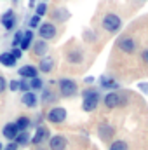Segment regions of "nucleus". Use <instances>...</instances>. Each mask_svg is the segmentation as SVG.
<instances>
[{
    "label": "nucleus",
    "instance_id": "obj_1",
    "mask_svg": "<svg viewBox=\"0 0 148 150\" xmlns=\"http://www.w3.org/2000/svg\"><path fill=\"white\" fill-rule=\"evenodd\" d=\"M122 25H124V21H122L120 14H117V12H113V11L105 12L103 18H101V28H103V32L108 33V35L118 33V32L122 30Z\"/></svg>",
    "mask_w": 148,
    "mask_h": 150
},
{
    "label": "nucleus",
    "instance_id": "obj_2",
    "mask_svg": "<svg viewBox=\"0 0 148 150\" xmlns=\"http://www.w3.org/2000/svg\"><path fill=\"white\" fill-rule=\"evenodd\" d=\"M101 101V94L96 87H87L82 91V110L84 112H94Z\"/></svg>",
    "mask_w": 148,
    "mask_h": 150
},
{
    "label": "nucleus",
    "instance_id": "obj_3",
    "mask_svg": "<svg viewBox=\"0 0 148 150\" xmlns=\"http://www.w3.org/2000/svg\"><path fill=\"white\" fill-rule=\"evenodd\" d=\"M115 47L122 52V54H134L138 51V40L131 35H120L115 42Z\"/></svg>",
    "mask_w": 148,
    "mask_h": 150
},
{
    "label": "nucleus",
    "instance_id": "obj_4",
    "mask_svg": "<svg viewBox=\"0 0 148 150\" xmlns=\"http://www.w3.org/2000/svg\"><path fill=\"white\" fill-rule=\"evenodd\" d=\"M58 87H59V94L63 98H73L78 93V84L73 79H59L58 80Z\"/></svg>",
    "mask_w": 148,
    "mask_h": 150
},
{
    "label": "nucleus",
    "instance_id": "obj_5",
    "mask_svg": "<svg viewBox=\"0 0 148 150\" xmlns=\"http://www.w3.org/2000/svg\"><path fill=\"white\" fill-rule=\"evenodd\" d=\"M38 35L42 40H52V38H56L58 35V28H56V25L54 23H40V26H38Z\"/></svg>",
    "mask_w": 148,
    "mask_h": 150
},
{
    "label": "nucleus",
    "instance_id": "obj_6",
    "mask_svg": "<svg viewBox=\"0 0 148 150\" xmlns=\"http://www.w3.org/2000/svg\"><path fill=\"white\" fill-rule=\"evenodd\" d=\"M45 119L51 124H61V122L66 120V110L63 107H54V108H51L49 112L45 113Z\"/></svg>",
    "mask_w": 148,
    "mask_h": 150
},
{
    "label": "nucleus",
    "instance_id": "obj_7",
    "mask_svg": "<svg viewBox=\"0 0 148 150\" xmlns=\"http://www.w3.org/2000/svg\"><path fill=\"white\" fill-rule=\"evenodd\" d=\"M120 98H122V94H118L117 91H110V93H106L105 96H103V105L111 110V108H117V107H120Z\"/></svg>",
    "mask_w": 148,
    "mask_h": 150
},
{
    "label": "nucleus",
    "instance_id": "obj_8",
    "mask_svg": "<svg viewBox=\"0 0 148 150\" xmlns=\"http://www.w3.org/2000/svg\"><path fill=\"white\" fill-rule=\"evenodd\" d=\"M84 58H85V54H84V51L80 47H73V49H70L66 52V61L70 65H80V63H84Z\"/></svg>",
    "mask_w": 148,
    "mask_h": 150
},
{
    "label": "nucleus",
    "instance_id": "obj_9",
    "mask_svg": "<svg viewBox=\"0 0 148 150\" xmlns=\"http://www.w3.org/2000/svg\"><path fill=\"white\" fill-rule=\"evenodd\" d=\"M0 23H2V26H4L7 32H11V30L16 26V14H14V11H12V9L5 11V12L0 16Z\"/></svg>",
    "mask_w": 148,
    "mask_h": 150
},
{
    "label": "nucleus",
    "instance_id": "obj_10",
    "mask_svg": "<svg viewBox=\"0 0 148 150\" xmlns=\"http://www.w3.org/2000/svg\"><path fill=\"white\" fill-rule=\"evenodd\" d=\"M51 138V133H49V129L45 127V126H38L37 129H35V134L32 136V143L33 145H40V143H44L45 140H49Z\"/></svg>",
    "mask_w": 148,
    "mask_h": 150
},
{
    "label": "nucleus",
    "instance_id": "obj_11",
    "mask_svg": "<svg viewBox=\"0 0 148 150\" xmlns=\"http://www.w3.org/2000/svg\"><path fill=\"white\" fill-rule=\"evenodd\" d=\"M68 145V140L63 134H54L49 138V149L51 150H65Z\"/></svg>",
    "mask_w": 148,
    "mask_h": 150
},
{
    "label": "nucleus",
    "instance_id": "obj_12",
    "mask_svg": "<svg viewBox=\"0 0 148 150\" xmlns=\"http://www.w3.org/2000/svg\"><path fill=\"white\" fill-rule=\"evenodd\" d=\"M98 134H99V138H101L103 142H108V140L113 138V134H115V127H113L111 124L103 122V124H99V127H98Z\"/></svg>",
    "mask_w": 148,
    "mask_h": 150
},
{
    "label": "nucleus",
    "instance_id": "obj_13",
    "mask_svg": "<svg viewBox=\"0 0 148 150\" xmlns=\"http://www.w3.org/2000/svg\"><path fill=\"white\" fill-rule=\"evenodd\" d=\"M18 74L21 75V79L30 80V79L38 77V68L37 67H33V65H25V67H21V68L18 70Z\"/></svg>",
    "mask_w": 148,
    "mask_h": 150
},
{
    "label": "nucleus",
    "instance_id": "obj_14",
    "mask_svg": "<svg viewBox=\"0 0 148 150\" xmlns=\"http://www.w3.org/2000/svg\"><path fill=\"white\" fill-rule=\"evenodd\" d=\"M21 103L28 108H35L38 105V96L33 93V91H28V93H23L21 96Z\"/></svg>",
    "mask_w": 148,
    "mask_h": 150
},
{
    "label": "nucleus",
    "instance_id": "obj_15",
    "mask_svg": "<svg viewBox=\"0 0 148 150\" xmlns=\"http://www.w3.org/2000/svg\"><path fill=\"white\" fill-rule=\"evenodd\" d=\"M54 70V58L52 56H44L38 63V72L42 74H51Z\"/></svg>",
    "mask_w": 148,
    "mask_h": 150
},
{
    "label": "nucleus",
    "instance_id": "obj_16",
    "mask_svg": "<svg viewBox=\"0 0 148 150\" xmlns=\"http://www.w3.org/2000/svg\"><path fill=\"white\" fill-rule=\"evenodd\" d=\"M99 84H101L103 89H110V91H115V89L120 87V84H118L113 77H110V75H101V77H99Z\"/></svg>",
    "mask_w": 148,
    "mask_h": 150
},
{
    "label": "nucleus",
    "instance_id": "obj_17",
    "mask_svg": "<svg viewBox=\"0 0 148 150\" xmlns=\"http://www.w3.org/2000/svg\"><path fill=\"white\" fill-rule=\"evenodd\" d=\"M52 19L54 21H58V23H65V21H68L70 19V11L68 9H65V7H58V9H54L52 11Z\"/></svg>",
    "mask_w": 148,
    "mask_h": 150
},
{
    "label": "nucleus",
    "instance_id": "obj_18",
    "mask_svg": "<svg viewBox=\"0 0 148 150\" xmlns=\"http://www.w3.org/2000/svg\"><path fill=\"white\" fill-rule=\"evenodd\" d=\"M18 127H16V124L14 122H7L5 126H4V129H2V134H4V138L5 140H11V142H14V138L18 136Z\"/></svg>",
    "mask_w": 148,
    "mask_h": 150
},
{
    "label": "nucleus",
    "instance_id": "obj_19",
    "mask_svg": "<svg viewBox=\"0 0 148 150\" xmlns=\"http://www.w3.org/2000/svg\"><path fill=\"white\" fill-rule=\"evenodd\" d=\"M47 49H49V45H47V42L45 40H37L33 45H32V51H33V54L35 56H40V58H44L45 56V52H47Z\"/></svg>",
    "mask_w": 148,
    "mask_h": 150
},
{
    "label": "nucleus",
    "instance_id": "obj_20",
    "mask_svg": "<svg viewBox=\"0 0 148 150\" xmlns=\"http://www.w3.org/2000/svg\"><path fill=\"white\" fill-rule=\"evenodd\" d=\"M32 42H33V30H26V32H23V38H21L19 49H21V51H28V49L32 47Z\"/></svg>",
    "mask_w": 148,
    "mask_h": 150
},
{
    "label": "nucleus",
    "instance_id": "obj_21",
    "mask_svg": "<svg viewBox=\"0 0 148 150\" xmlns=\"http://www.w3.org/2000/svg\"><path fill=\"white\" fill-rule=\"evenodd\" d=\"M30 140H32V136L28 134V131H21V133H18V136L14 138V143H16L18 147H26V145L30 143Z\"/></svg>",
    "mask_w": 148,
    "mask_h": 150
},
{
    "label": "nucleus",
    "instance_id": "obj_22",
    "mask_svg": "<svg viewBox=\"0 0 148 150\" xmlns=\"http://www.w3.org/2000/svg\"><path fill=\"white\" fill-rule=\"evenodd\" d=\"M14 124H16L18 131L21 133V131H28V127L32 126V120H30L26 115H21V117H18V120H16Z\"/></svg>",
    "mask_w": 148,
    "mask_h": 150
},
{
    "label": "nucleus",
    "instance_id": "obj_23",
    "mask_svg": "<svg viewBox=\"0 0 148 150\" xmlns=\"http://www.w3.org/2000/svg\"><path fill=\"white\" fill-rule=\"evenodd\" d=\"M0 65L12 68V67H16V59L12 58L11 52H2V54H0Z\"/></svg>",
    "mask_w": 148,
    "mask_h": 150
},
{
    "label": "nucleus",
    "instance_id": "obj_24",
    "mask_svg": "<svg viewBox=\"0 0 148 150\" xmlns=\"http://www.w3.org/2000/svg\"><path fill=\"white\" fill-rule=\"evenodd\" d=\"M58 98H56V94L51 91V89H42V103H54Z\"/></svg>",
    "mask_w": 148,
    "mask_h": 150
},
{
    "label": "nucleus",
    "instance_id": "obj_25",
    "mask_svg": "<svg viewBox=\"0 0 148 150\" xmlns=\"http://www.w3.org/2000/svg\"><path fill=\"white\" fill-rule=\"evenodd\" d=\"M30 82V91H40V89H44V80L42 79H38V77H35V79H30L28 80Z\"/></svg>",
    "mask_w": 148,
    "mask_h": 150
},
{
    "label": "nucleus",
    "instance_id": "obj_26",
    "mask_svg": "<svg viewBox=\"0 0 148 150\" xmlns=\"http://www.w3.org/2000/svg\"><path fill=\"white\" fill-rule=\"evenodd\" d=\"M108 150H129V145L124 142V140H115V142H111Z\"/></svg>",
    "mask_w": 148,
    "mask_h": 150
},
{
    "label": "nucleus",
    "instance_id": "obj_27",
    "mask_svg": "<svg viewBox=\"0 0 148 150\" xmlns=\"http://www.w3.org/2000/svg\"><path fill=\"white\" fill-rule=\"evenodd\" d=\"M35 14H37L38 18H42V16H45V14H47V4H45V2L38 4L37 7H35Z\"/></svg>",
    "mask_w": 148,
    "mask_h": 150
},
{
    "label": "nucleus",
    "instance_id": "obj_28",
    "mask_svg": "<svg viewBox=\"0 0 148 150\" xmlns=\"http://www.w3.org/2000/svg\"><path fill=\"white\" fill-rule=\"evenodd\" d=\"M19 82V89L18 91H21V93H28L30 91V82L26 80V79H21V80H18Z\"/></svg>",
    "mask_w": 148,
    "mask_h": 150
},
{
    "label": "nucleus",
    "instance_id": "obj_29",
    "mask_svg": "<svg viewBox=\"0 0 148 150\" xmlns=\"http://www.w3.org/2000/svg\"><path fill=\"white\" fill-rule=\"evenodd\" d=\"M28 25H30V30H35V28H38V26H40V18H38L37 14H35V16H32Z\"/></svg>",
    "mask_w": 148,
    "mask_h": 150
},
{
    "label": "nucleus",
    "instance_id": "obj_30",
    "mask_svg": "<svg viewBox=\"0 0 148 150\" xmlns=\"http://www.w3.org/2000/svg\"><path fill=\"white\" fill-rule=\"evenodd\" d=\"M21 38H23V32H21V30H18V32H16V35H14V38H12V47H19Z\"/></svg>",
    "mask_w": 148,
    "mask_h": 150
},
{
    "label": "nucleus",
    "instance_id": "obj_31",
    "mask_svg": "<svg viewBox=\"0 0 148 150\" xmlns=\"http://www.w3.org/2000/svg\"><path fill=\"white\" fill-rule=\"evenodd\" d=\"M11 54H12V58H14V59L18 61V59H19V58L23 56V51H21L19 47H12V51H11Z\"/></svg>",
    "mask_w": 148,
    "mask_h": 150
},
{
    "label": "nucleus",
    "instance_id": "obj_32",
    "mask_svg": "<svg viewBox=\"0 0 148 150\" xmlns=\"http://www.w3.org/2000/svg\"><path fill=\"white\" fill-rule=\"evenodd\" d=\"M140 58H141L143 65H147V67H148V47H145V49L140 52Z\"/></svg>",
    "mask_w": 148,
    "mask_h": 150
},
{
    "label": "nucleus",
    "instance_id": "obj_33",
    "mask_svg": "<svg viewBox=\"0 0 148 150\" xmlns=\"http://www.w3.org/2000/svg\"><path fill=\"white\" fill-rule=\"evenodd\" d=\"M18 149H19V147H18L14 142H9L5 147H2V150H18Z\"/></svg>",
    "mask_w": 148,
    "mask_h": 150
},
{
    "label": "nucleus",
    "instance_id": "obj_34",
    "mask_svg": "<svg viewBox=\"0 0 148 150\" xmlns=\"http://www.w3.org/2000/svg\"><path fill=\"white\" fill-rule=\"evenodd\" d=\"M9 89H11V91H18V89H19V82H18V80H11V82H9Z\"/></svg>",
    "mask_w": 148,
    "mask_h": 150
},
{
    "label": "nucleus",
    "instance_id": "obj_35",
    "mask_svg": "<svg viewBox=\"0 0 148 150\" xmlns=\"http://www.w3.org/2000/svg\"><path fill=\"white\" fill-rule=\"evenodd\" d=\"M5 89H7V80H5V79H4V77L0 75V94H2V93H4Z\"/></svg>",
    "mask_w": 148,
    "mask_h": 150
},
{
    "label": "nucleus",
    "instance_id": "obj_36",
    "mask_svg": "<svg viewBox=\"0 0 148 150\" xmlns=\"http://www.w3.org/2000/svg\"><path fill=\"white\" fill-rule=\"evenodd\" d=\"M85 82H87V84H92V82H94V79H92V77H87V79H85Z\"/></svg>",
    "mask_w": 148,
    "mask_h": 150
},
{
    "label": "nucleus",
    "instance_id": "obj_37",
    "mask_svg": "<svg viewBox=\"0 0 148 150\" xmlns=\"http://www.w3.org/2000/svg\"><path fill=\"white\" fill-rule=\"evenodd\" d=\"M28 7H35V0H30L28 2Z\"/></svg>",
    "mask_w": 148,
    "mask_h": 150
},
{
    "label": "nucleus",
    "instance_id": "obj_38",
    "mask_svg": "<svg viewBox=\"0 0 148 150\" xmlns=\"http://www.w3.org/2000/svg\"><path fill=\"white\" fill-rule=\"evenodd\" d=\"M134 2H138V4H143V2H147V0H134Z\"/></svg>",
    "mask_w": 148,
    "mask_h": 150
},
{
    "label": "nucleus",
    "instance_id": "obj_39",
    "mask_svg": "<svg viewBox=\"0 0 148 150\" xmlns=\"http://www.w3.org/2000/svg\"><path fill=\"white\" fill-rule=\"evenodd\" d=\"M0 150H2V143H0Z\"/></svg>",
    "mask_w": 148,
    "mask_h": 150
},
{
    "label": "nucleus",
    "instance_id": "obj_40",
    "mask_svg": "<svg viewBox=\"0 0 148 150\" xmlns=\"http://www.w3.org/2000/svg\"><path fill=\"white\" fill-rule=\"evenodd\" d=\"M44 2H45V0H44Z\"/></svg>",
    "mask_w": 148,
    "mask_h": 150
},
{
    "label": "nucleus",
    "instance_id": "obj_41",
    "mask_svg": "<svg viewBox=\"0 0 148 150\" xmlns=\"http://www.w3.org/2000/svg\"><path fill=\"white\" fill-rule=\"evenodd\" d=\"M40 150H42V149H40Z\"/></svg>",
    "mask_w": 148,
    "mask_h": 150
}]
</instances>
